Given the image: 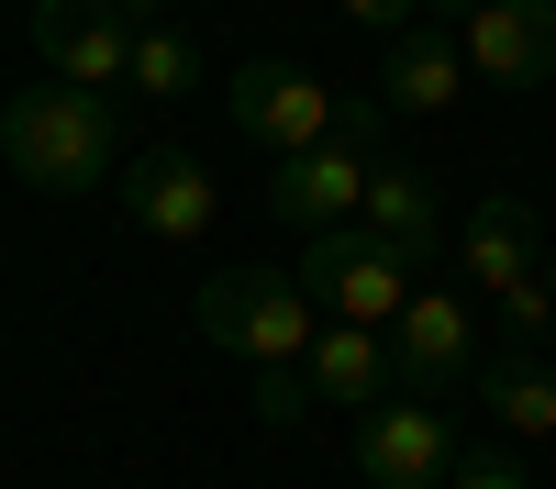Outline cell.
Instances as JSON below:
<instances>
[{
    "label": "cell",
    "mask_w": 556,
    "mask_h": 489,
    "mask_svg": "<svg viewBox=\"0 0 556 489\" xmlns=\"http://www.w3.org/2000/svg\"><path fill=\"white\" fill-rule=\"evenodd\" d=\"M34 44H45V67H56L67 89H123L134 67V23L112 12V0H34Z\"/></svg>",
    "instance_id": "30bf717a"
},
{
    "label": "cell",
    "mask_w": 556,
    "mask_h": 489,
    "mask_svg": "<svg viewBox=\"0 0 556 489\" xmlns=\"http://www.w3.org/2000/svg\"><path fill=\"white\" fill-rule=\"evenodd\" d=\"M223 112H235V133H256L267 156H312L323 133H334V89L312 67H290V56H245L223 78Z\"/></svg>",
    "instance_id": "8992f818"
},
{
    "label": "cell",
    "mask_w": 556,
    "mask_h": 489,
    "mask_svg": "<svg viewBox=\"0 0 556 489\" xmlns=\"http://www.w3.org/2000/svg\"><path fill=\"white\" fill-rule=\"evenodd\" d=\"M290 279L312 289V311H323V323H367V334H390V323H401V300L424 289V267H412V256H390L379 234H367V222H345V234H312V245H301V267H290Z\"/></svg>",
    "instance_id": "3957f363"
},
{
    "label": "cell",
    "mask_w": 556,
    "mask_h": 489,
    "mask_svg": "<svg viewBox=\"0 0 556 489\" xmlns=\"http://www.w3.org/2000/svg\"><path fill=\"white\" fill-rule=\"evenodd\" d=\"M112 201L134 211V234H156V245H201V222H212V167H201L190 145H146V156H123Z\"/></svg>",
    "instance_id": "9c48e42d"
},
{
    "label": "cell",
    "mask_w": 556,
    "mask_h": 489,
    "mask_svg": "<svg viewBox=\"0 0 556 489\" xmlns=\"http://www.w3.org/2000/svg\"><path fill=\"white\" fill-rule=\"evenodd\" d=\"M545 289H556V256H545Z\"/></svg>",
    "instance_id": "7402d4cb"
},
{
    "label": "cell",
    "mask_w": 556,
    "mask_h": 489,
    "mask_svg": "<svg viewBox=\"0 0 556 489\" xmlns=\"http://www.w3.org/2000/svg\"><path fill=\"white\" fill-rule=\"evenodd\" d=\"M0 167H12L23 190H45V201H89V190L123 178V123H112L101 89H67V78L12 89V112H0Z\"/></svg>",
    "instance_id": "6da1fadb"
},
{
    "label": "cell",
    "mask_w": 556,
    "mask_h": 489,
    "mask_svg": "<svg viewBox=\"0 0 556 489\" xmlns=\"http://www.w3.org/2000/svg\"><path fill=\"white\" fill-rule=\"evenodd\" d=\"M345 23H356V34H412V23H424V0H345Z\"/></svg>",
    "instance_id": "ffe728a7"
},
{
    "label": "cell",
    "mask_w": 556,
    "mask_h": 489,
    "mask_svg": "<svg viewBox=\"0 0 556 489\" xmlns=\"http://www.w3.org/2000/svg\"><path fill=\"white\" fill-rule=\"evenodd\" d=\"M301 378H312V400H334V412H379V400H390V334L323 323L312 356H301Z\"/></svg>",
    "instance_id": "5bb4252c"
},
{
    "label": "cell",
    "mask_w": 556,
    "mask_h": 489,
    "mask_svg": "<svg viewBox=\"0 0 556 489\" xmlns=\"http://www.w3.org/2000/svg\"><path fill=\"white\" fill-rule=\"evenodd\" d=\"M468 378H479V300L424 279V289L401 300V323H390V389L445 400V389H468Z\"/></svg>",
    "instance_id": "277c9868"
},
{
    "label": "cell",
    "mask_w": 556,
    "mask_h": 489,
    "mask_svg": "<svg viewBox=\"0 0 556 489\" xmlns=\"http://www.w3.org/2000/svg\"><path fill=\"white\" fill-rule=\"evenodd\" d=\"M379 133H390V101H379V89H334V133H323V145H345V156L379 167Z\"/></svg>",
    "instance_id": "e0dca14e"
},
{
    "label": "cell",
    "mask_w": 556,
    "mask_h": 489,
    "mask_svg": "<svg viewBox=\"0 0 556 489\" xmlns=\"http://www.w3.org/2000/svg\"><path fill=\"white\" fill-rule=\"evenodd\" d=\"M490 412H501V434H556V368L534 345H501V356H479V378H468Z\"/></svg>",
    "instance_id": "9a60e30c"
},
{
    "label": "cell",
    "mask_w": 556,
    "mask_h": 489,
    "mask_svg": "<svg viewBox=\"0 0 556 489\" xmlns=\"http://www.w3.org/2000/svg\"><path fill=\"white\" fill-rule=\"evenodd\" d=\"M445 489H534V467H523V445H468Z\"/></svg>",
    "instance_id": "ac0fdd59"
},
{
    "label": "cell",
    "mask_w": 556,
    "mask_h": 489,
    "mask_svg": "<svg viewBox=\"0 0 556 489\" xmlns=\"http://www.w3.org/2000/svg\"><path fill=\"white\" fill-rule=\"evenodd\" d=\"M456 44H468V78H490V89H545V78H556V0H468Z\"/></svg>",
    "instance_id": "ba28073f"
},
{
    "label": "cell",
    "mask_w": 556,
    "mask_h": 489,
    "mask_svg": "<svg viewBox=\"0 0 556 489\" xmlns=\"http://www.w3.org/2000/svg\"><path fill=\"white\" fill-rule=\"evenodd\" d=\"M456 289L468 300H501V289H523V279H545V211L523 201V190H490L468 222H456Z\"/></svg>",
    "instance_id": "52a82bcc"
},
{
    "label": "cell",
    "mask_w": 556,
    "mask_h": 489,
    "mask_svg": "<svg viewBox=\"0 0 556 489\" xmlns=\"http://www.w3.org/2000/svg\"><path fill=\"white\" fill-rule=\"evenodd\" d=\"M123 89H134V101H190V89H201V44L190 34H178V23H146V34H134V67H123Z\"/></svg>",
    "instance_id": "2e32d148"
},
{
    "label": "cell",
    "mask_w": 556,
    "mask_h": 489,
    "mask_svg": "<svg viewBox=\"0 0 556 489\" xmlns=\"http://www.w3.org/2000/svg\"><path fill=\"white\" fill-rule=\"evenodd\" d=\"M356 201H367V156H345V145H312V156H278L267 167V211L290 222L301 245L312 234H345Z\"/></svg>",
    "instance_id": "4fadbf2b"
},
{
    "label": "cell",
    "mask_w": 556,
    "mask_h": 489,
    "mask_svg": "<svg viewBox=\"0 0 556 489\" xmlns=\"http://www.w3.org/2000/svg\"><path fill=\"white\" fill-rule=\"evenodd\" d=\"M356 222H367V234H379L390 256H412L424 279H434V267H445V245H456L445 190H434L424 167H401V156H379V167H367V201H356Z\"/></svg>",
    "instance_id": "8fae6325"
},
{
    "label": "cell",
    "mask_w": 556,
    "mask_h": 489,
    "mask_svg": "<svg viewBox=\"0 0 556 489\" xmlns=\"http://www.w3.org/2000/svg\"><path fill=\"white\" fill-rule=\"evenodd\" d=\"M312 334H323V311L290 267H223V279H201V345L245 356V368H301Z\"/></svg>",
    "instance_id": "7a4b0ae2"
},
{
    "label": "cell",
    "mask_w": 556,
    "mask_h": 489,
    "mask_svg": "<svg viewBox=\"0 0 556 489\" xmlns=\"http://www.w3.org/2000/svg\"><path fill=\"white\" fill-rule=\"evenodd\" d=\"M456 89H468V44H456V23H412L379 44V101L390 123H445Z\"/></svg>",
    "instance_id": "7c38bea8"
},
{
    "label": "cell",
    "mask_w": 556,
    "mask_h": 489,
    "mask_svg": "<svg viewBox=\"0 0 556 489\" xmlns=\"http://www.w3.org/2000/svg\"><path fill=\"white\" fill-rule=\"evenodd\" d=\"M456 423H445V400H412V389H390L379 412H356V478L367 489H445L456 478Z\"/></svg>",
    "instance_id": "5b68a950"
},
{
    "label": "cell",
    "mask_w": 556,
    "mask_h": 489,
    "mask_svg": "<svg viewBox=\"0 0 556 489\" xmlns=\"http://www.w3.org/2000/svg\"><path fill=\"white\" fill-rule=\"evenodd\" d=\"M301 412H312V378H301V368H256V423H267V434H290Z\"/></svg>",
    "instance_id": "d6986e66"
},
{
    "label": "cell",
    "mask_w": 556,
    "mask_h": 489,
    "mask_svg": "<svg viewBox=\"0 0 556 489\" xmlns=\"http://www.w3.org/2000/svg\"><path fill=\"white\" fill-rule=\"evenodd\" d=\"M112 12H123L134 34H146V23H167V12H178V0H112Z\"/></svg>",
    "instance_id": "44dd1931"
}]
</instances>
